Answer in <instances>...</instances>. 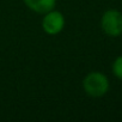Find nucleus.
<instances>
[{"instance_id": "obj_1", "label": "nucleus", "mask_w": 122, "mask_h": 122, "mask_svg": "<svg viewBox=\"0 0 122 122\" xmlns=\"http://www.w3.org/2000/svg\"><path fill=\"white\" fill-rule=\"evenodd\" d=\"M83 89L87 96L92 98H101L108 93L110 83L104 73L93 71L87 73L83 79Z\"/></svg>"}, {"instance_id": "obj_2", "label": "nucleus", "mask_w": 122, "mask_h": 122, "mask_svg": "<svg viewBox=\"0 0 122 122\" xmlns=\"http://www.w3.org/2000/svg\"><path fill=\"white\" fill-rule=\"evenodd\" d=\"M101 29L109 37L122 35V12L115 9L107 10L101 17Z\"/></svg>"}, {"instance_id": "obj_3", "label": "nucleus", "mask_w": 122, "mask_h": 122, "mask_svg": "<svg viewBox=\"0 0 122 122\" xmlns=\"http://www.w3.org/2000/svg\"><path fill=\"white\" fill-rule=\"evenodd\" d=\"M65 24H66L65 16L60 11L55 10V9H53V10L48 11L47 13H44L43 18H42V22H41L43 31L47 35H50V36L60 34L64 30Z\"/></svg>"}, {"instance_id": "obj_4", "label": "nucleus", "mask_w": 122, "mask_h": 122, "mask_svg": "<svg viewBox=\"0 0 122 122\" xmlns=\"http://www.w3.org/2000/svg\"><path fill=\"white\" fill-rule=\"evenodd\" d=\"M23 3L29 10L38 15H44L56 6V0H23Z\"/></svg>"}, {"instance_id": "obj_5", "label": "nucleus", "mask_w": 122, "mask_h": 122, "mask_svg": "<svg viewBox=\"0 0 122 122\" xmlns=\"http://www.w3.org/2000/svg\"><path fill=\"white\" fill-rule=\"evenodd\" d=\"M111 72L117 79L122 80V55L117 56L114 60V62L111 65Z\"/></svg>"}]
</instances>
